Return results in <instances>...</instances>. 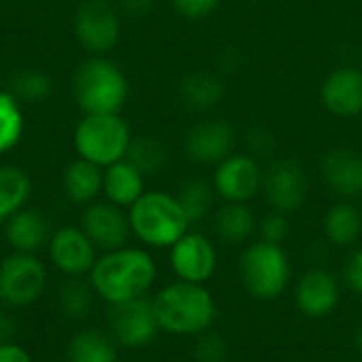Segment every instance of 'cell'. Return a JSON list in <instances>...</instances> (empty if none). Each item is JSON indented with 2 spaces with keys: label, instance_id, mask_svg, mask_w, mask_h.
<instances>
[{
  "label": "cell",
  "instance_id": "6da1fadb",
  "mask_svg": "<svg viewBox=\"0 0 362 362\" xmlns=\"http://www.w3.org/2000/svg\"><path fill=\"white\" fill-rule=\"evenodd\" d=\"M87 280L100 301L117 305L148 295L157 280V263L148 250L127 244L100 252Z\"/></svg>",
  "mask_w": 362,
  "mask_h": 362
},
{
  "label": "cell",
  "instance_id": "7a4b0ae2",
  "mask_svg": "<svg viewBox=\"0 0 362 362\" xmlns=\"http://www.w3.org/2000/svg\"><path fill=\"white\" fill-rule=\"evenodd\" d=\"M159 331L174 337H197L216 322L218 308L206 284L176 280L159 288L153 297Z\"/></svg>",
  "mask_w": 362,
  "mask_h": 362
},
{
  "label": "cell",
  "instance_id": "3957f363",
  "mask_svg": "<svg viewBox=\"0 0 362 362\" xmlns=\"http://www.w3.org/2000/svg\"><path fill=\"white\" fill-rule=\"evenodd\" d=\"M72 98L83 115H119L129 98V78L106 55H89L72 74Z\"/></svg>",
  "mask_w": 362,
  "mask_h": 362
},
{
  "label": "cell",
  "instance_id": "277c9868",
  "mask_svg": "<svg viewBox=\"0 0 362 362\" xmlns=\"http://www.w3.org/2000/svg\"><path fill=\"white\" fill-rule=\"evenodd\" d=\"M127 216L132 235L148 248H172L191 227L178 197L165 191H144Z\"/></svg>",
  "mask_w": 362,
  "mask_h": 362
},
{
  "label": "cell",
  "instance_id": "5b68a950",
  "mask_svg": "<svg viewBox=\"0 0 362 362\" xmlns=\"http://www.w3.org/2000/svg\"><path fill=\"white\" fill-rule=\"evenodd\" d=\"M238 276L244 291L257 301H274L291 284L293 267L280 244L255 242L244 248L238 259Z\"/></svg>",
  "mask_w": 362,
  "mask_h": 362
},
{
  "label": "cell",
  "instance_id": "8992f818",
  "mask_svg": "<svg viewBox=\"0 0 362 362\" xmlns=\"http://www.w3.org/2000/svg\"><path fill=\"white\" fill-rule=\"evenodd\" d=\"M134 134L129 123L119 115H83L72 132V146L78 159L100 165L102 170L125 159Z\"/></svg>",
  "mask_w": 362,
  "mask_h": 362
},
{
  "label": "cell",
  "instance_id": "52a82bcc",
  "mask_svg": "<svg viewBox=\"0 0 362 362\" xmlns=\"http://www.w3.org/2000/svg\"><path fill=\"white\" fill-rule=\"evenodd\" d=\"M49 284V269L38 255L11 252L0 261V303L23 310L40 301Z\"/></svg>",
  "mask_w": 362,
  "mask_h": 362
},
{
  "label": "cell",
  "instance_id": "ba28073f",
  "mask_svg": "<svg viewBox=\"0 0 362 362\" xmlns=\"http://www.w3.org/2000/svg\"><path fill=\"white\" fill-rule=\"evenodd\" d=\"M72 32L89 55H108L121 38V13L108 0H83L74 11Z\"/></svg>",
  "mask_w": 362,
  "mask_h": 362
},
{
  "label": "cell",
  "instance_id": "9c48e42d",
  "mask_svg": "<svg viewBox=\"0 0 362 362\" xmlns=\"http://www.w3.org/2000/svg\"><path fill=\"white\" fill-rule=\"evenodd\" d=\"M108 333L123 350H144L159 335L153 301L148 297L108 305Z\"/></svg>",
  "mask_w": 362,
  "mask_h": 362
},
{
  "label": "cell",
  "instance_id": "30bf717a",
  "mask_svg": "<svg viewBox=\"0 0 362 362\" xmlns=\"http://www.w3.org/2000/svg\"><path fill=\"white\" fill-rule=\"evenodd\" d=\"M261 191L272 210L293 214L310 197V176L297 159H276L263 170Z\"/></svg>",
  "mask_w": 362,
  "mask_h": 362
},
{
  "label": "cell",
  "instance_id": "8fae6325",
  "mask_svg": "<svg viewBox=\"0 0 362 362\" xmlns=\"http://www.w3.org/2000/svg\"><path fill=\"white\" fill-rule=\"evenodd\" d=\"M49 263L64 278H87L100 250L78 225H66L51 233L47 244Z\"/></svg>",
  "mask_w": 362,
  "mask_h": 362
},
{
  "label": "cell",
  "instance_id": "7c38bea8",
  "mask_svg": "<svg viewBox=\"0 0 362 362\" xmlns=\"http://www.w3.org/2000/svg\"><path fill=\"white\" fill-rule=\"evenodd\" d=\"M212 187L225 202L248 204L263 189V168L248 153H231L216 165Z\"/></svg>",
  "mask_w": 362,
  "mask_h": 362
},
{
  "label": "cell",
  "instance_id": "4fadbf2b",
  "mask_svg": "<svg viewBox=\"0 0 362 362\" xmlns=\"http://www.w3.org/2000/svg\"><path fill=\"white\" fill-rule=\"evenodd\" d=\"M78 227L100 252L123 248L132 238L127 210L110 204L108 199H95L93 204L85 206Z\"/></svg>",
  "mask_w": 362,
  "mask_h": 362
},
{
  "label": "cell",
  "instance_id": "5bb4252c",
  "mask_svg": "<svg viewBox=\"0 0 362 362\" xmlns=\"http://www.w3.org/2000/svg\"><path fill=\"white\" fill-rule=\"evenodd\" d=\"M170 267L182 282L206 284L218 267V252L210 238L199 231H187L170 248Z\"/></svg>",
  "mask_w": 362,
  "mask_h": 362
},
{
  "label": "cell",
  "instance_id": "9a60e30c",
  "mask_svg": "<svg viewBox=\"0 0 362 362\" xmlns=\"http://www.w3.org/2000/svg\"><path fill=\"white\" fill-rule=\"evenodd\" d=\"M235 129L223 119L195 123L185 136V153L199 165H218L233 153Z\"/></svg>",
  "mask_w": 362,
  "mask_h": 362
},
{
  "label": "cell",
  "instance_id": "2e32d148",
  "mask_svg": "<svg viewBox=\"0 0 362 362\" xmlns=\"http://www.w3.org/2000/svg\"><path fill=\"white\" fill-rule=\"evenodd\" d=\"M339 299H341V282L329 269L314 267L297 280L295 286L297 310L312 320L329 316L339 305Z\"/></svg>",
  "mask_w": 362,
  "mask_h": 362
},
{
  "label": "cell",
  "instance_id": "e0dca14e",
  "mask_svg": "<svg viewBox=\"0 0 362 362\" xmlns=\"http://www.w3.org/2000/svg\"><path fill=\"white\" fill-rule=\"evenodd\" d=\"M320 102L335 117L352 119L362 115V68L339 66L320 85Z\"/></svg>",
  "mask_w": 362,
  "mask_h": 362
},
{
  "label": "cell",
  "instance_id": "ac0fdd59",
  "mask_svg": "<svg viewBox=\"0 0 362 362\" xmlns=\"http://www.w3.org/2000/svg\"><path fill=\"white\" fill-rule=\"evenodd\" d=\"M320 178L339 197L354 199L362 195V155L348 146H333L320 157Z\"/></svg>",
  "mask_w": 362,
  "mask_h": 362
},
{
  "label": "cell",
  "instance_id": "d6986e66",
  "mask_svg": "<svg viewBox=\"0 0 362 362\" xmlns=\"http://www.w3.org/2000/svg\"><path fill=\"white\" fill-rule=\"evenodd\" d=\"M2 227L4 242L11 252L25 255H38V250L47 248L49 238L53 233L47 214L34 206H25L23 210L15 212Z\"/></svg>",
  "mask_w": 362,
  "mask_h": 362
},
{
  "label": "cell",
  "instance_id": "ffe728a7",
  "mask_svg": "<svg viewBox=\"0 0 362 362\" xmlns=\"http://www.w3.org/2000/svg\"><path fill=\"white\" fill-rule=\"evenodd\" d=\"M144 191H146V176L127 159H121L104 168L102 195L110 204L127 210L144 195Z\"/></svg>",
  "mask_w": 362,
  "mask_h": 362
},
{
  "label": "cell",
  "instance_id": "44dd1931",
  "mask_svg": "<svg viewBox=\"0 0 362 362\" xmlns=\"http://www.w3.org/2000/svg\"><path fill=\"white\" fill-rule=\"evenodd\" d=\"M102 182H104V170L78 157L70 161L62 174V191L66 199L81 208L100 199Z\"/></svg>",
  "mask_w": 362,
  "mask_h": 362
},
{
  "label": "cell",
  "instance_id": "7402d4cb",
  "mask_svg": "<svg viewBox=\"0 0 362 362\" xmlns=\"http://www.w3.org/2000/svg\"><path fill=\"white\" fill-rule=\"evenodd\" d=\"M225 83L210 70L187 72L178 83V98L189 110L206 112L216 108L225 98Z\"/></svg>",
  "mask_w": 362,
  "mask_h": 362
},
{
  "label": "cell",
  "instance_id": "603a6c76",
  "mask_svg": "<svg viewBox=\"0 0 362 362\" xmlns=\"http://www.w3.org/2000/svg\"><path fill=\"white\" fill-rule=\"evenodd\" d=\"M68 362H119V346L108 331L83 327L66 341Z\"/></svg>",
  "mask_w": 362,
  "mask_h": 362
},
{
  "label": "cell",
  "instance_id": "cb8c5ba5",
  "mask_svg": "<svg viewBox=\"0 0 362 362\" xmlns=\"http://www.w3.org/2000/svg\"><path fill=\"white\" fill-rule=\"evenodd\" d=\"M322 233L337 248L354 246L362 235V212L350 199L333 204L322 216Z\"/></svg>",
  "mask_w": 362,
  "mask_h": 362
},
{
  "label": "cell",
  "instance_id": "d4e9b609",
  "mask_svg": "<svg viewBox=\"0 0 362 362\" xmlns=\"http://www.w3.org/2000/svg\"><path fill=\"white\" fill-rule=\"evenodd\" d=\"M95 291L85 278H64L55 288V310L70 322H83L95 308Z\"/></svg>",
  "mask_w": 362,
  "mask_h": 362
},
{
  "label": "cell",
  "instance_id": "484cf974",
  "mask_svg": "<svg viewBox=\"0 0 362 362\" xmlns=\"http://www.w3.org/2000/svg\"><path fill=\"white\" fill-rule=\"evenodd\" d=\"M32 191V176L21 165L0 163V225L28 206Z\"/></svg>",
  "mask_w": 362,
  "mask_h": 362
},
{
  "label": "cell",
  "instance_id": "4316f807",
  "mask_svg": "<svg viewBox=\"0 0 362 362\" xmlns=\"http://www.w3.org/2000/svg\"><path fill=\"white\" fill-rule=\"evenodd\" d=\"M259 229L257 216L248 204L227 202L214 214V233L225 244H244Z\"/></svg>",
  "mask_w": 362,
  "mask_h": 362
},
{
  "label": "cell",
  "instance_id": "83f0119b",
  "mask_svg": "<svg viewBox=\"0 0 362 362\" xmlns=\"http://www.w3.org/2000/svg\"><path fill=\"white\" fill-rule=\"evenodd\" d=\"M125 159L136 165L146 178L155 176L159 172H163V168L168 165L170 153L165 148V144L151 134H142V136H134L127 148Z\"/></svg>",
  "mask_w": 362,
  "mask_h": 362
},
{
  "label": "cell",
  "instance_id": "f1b7e54d",
  "mask_svg": "<svg viewBox=\"0 0 362 362\" xmlns=\"http://www.w3.org/2000/svg\"><path fill=\"white\" fill-rule=\"evenodd\" d=\"M25 132V115L21 102L8 91H0V157L15 151Z\"/></svg>",
  "mask_w": 362,
  "mask_h": 362
},
{
  "label": "cell",
  "instance_id": "f546056e",
  "mask_svg": "<svg viewBox=\"0 0 362 362\" xmlns=\"http://www.w3.org/2000/svg\"><path fill=\"white\" fill-rule=\"evenodd\" d=\"M176 197L193 225V223H202L204 218L210 216V212L214 208L216 191H214L212 182H208L204 178H189L180 185Z\"/></svg>",
  "mask_w": 362,
  "mask_h": 362
},
{
  "label": "cell",
  "instance_id": "4dcf8cb0",
  "mask_svg": "<svg viewBox=\"0 0 362 362\" xmlns=\"http://www.w3.org/2000/svg\"><path fill=\"white\" fill-rule=\"evenodd\" d=\"M6 89L21 104H40L53 93V81L38 68H21L8 78Z\"/></svg>",
  "mask_w": 362,
  "mask_h": 362
},
{
  "label": "cell",
  "instance_id": "1f68e13d",
  "mask_svg": "<svg viewBox=\"0 0 362 362\" xmlns=\"http://www.w3.org/2000/svg\"><path fill=\"white\" fill-rule=\"evenodd\" d=\"M231 354L229 341L218 331H206L195 337V344L191 348L193 362H227Z\"/></svg>",
  "mask_w": 362,
  "mask_h": 362
},
{
  "label": "cell",
  "instance_id": "d6a6232c",
  "mask_svg": "<svg viewBox=\"0 0 362 362\" xmlns=\"http://www.w3.org/2000/svg\"><path fill=\"white\" fill-rule=\"evenodd\" d=\"M259 233H261V240L263 242H269V244H284L291 235V221H288V214H282V212H276L272 210L269 214H265L259 223Z\"/></svg>",
  "mask_w": 362,
  "mask_h": 362
},
{
  "label": "cell",
  "instance_id": "836d02e7",
  "mask_svg": "<svg viewBox=\"0 0 362 362\" xmlns=\"http://www.w3.org/2000/svg\"><path fill=\"white\" fill-rule=\"evenodd\" d=\"M170 2L180 17L191 19V21L210 17L221 4V0H170Z\"/></svg>",
  "mask_w": 362,
  "mask_h": 362
},
{
  "label": "cell",
  "instance_id": "e575fe53",
  "mask_svg": "<svg viewBox=\"0 0 362 362\" xmlns=\"http://www.w3.org/2000/svg\"><path fill=\"white\" fill-rule=\"evenodd\" d=\"M341 282L362 297V248H354L341 267Z\"/></svg>",
  "mask_w": 362,
  "mask_h": 362
},
{
  "label": "cell",
  "instance_id": "d590c367",
  "mask_svg": "<svg viewBox=\"0 0 362 362\" xmlns=\"http://www.w3.org/2000/svg\"><path fill=\"white\" fill-rule=\"evenodd\" d=\"M17 335H19V320H17V316L13 314L11 308L0 305V346L17 341Z\"/></svg>",
  "mask_w": 362,
  "mask_h": 362
},
{
  "label": "cell",
  "instance_id": "8d00e7d4",
  "mask_svg": "<svg viewBox=\"0 0 362 362\" xmlns=\"http://www.w3.org/2000/svg\"><path fill=\"white\" fill-rule=\"evenodd\" d=\"M119 13L129 19H144L153 13L155 0H119Z\"/></svg>",
  "mask_w": 362,
  "mask_h": 362
},
{
  "label": "cell",
  "instance_id": "74e56055",
  "mask_svg": "<svg viewBox=\"0 0 362 362\" xmlns=\"http://www.w3.org/2000/svg\"><path fill=\"white\" fill-rule=\"evenodd\" d=\"M0 362H34L32 354L17 341L0 346Z\"/></svg>",
  "mask_w": 362,
  "mask_h": 362
},
{
  "label": "cell",
  "instance_id": "f35d334b",
  "mask_svg": "<svg viewBox=\"0 0 362 362\" xmlns=\"http://www.w3.org/2000/svg\"><path fill=\"white\" fill-rule=\"evenodd\" d=\"M352 348L356 352V356L362 361V325H358L354 329V335H352Z\"/></svg>",
  "mask_w": 362,
  "mask_h": 362
},
{
  "label": "cell",
  "instance_id": "ab89813d",
  "mask_svg": "<svg viewBox=\"0 0 362 362\" xmlns=\"http://www.w3.org/2000/svg\"><path fill=\"white\" fill-rule=\"evenodd\" d=\"M4 89H6V85H4V83H2V78H0V91H4Z\"/></svg>",
  "mask_w": 362,
  "mask_h": 362
},
{
  "label": "cell",
  "instance_id": "60d3db41",
  "mask_svg": "<svg viewBox=\"0 0 362 362\" xmlns=\"http://www.w3.org/2000/svg\"><path fill=\"white\" fill-rule=\"evenodd\" d=\"M51 362H68V361H51Z\"/></svg>",
  "mask_w": 362,
  "mask_h": 362
},
{
  "label": "cell",
  "instance_id": "b9f144b4",
  "mask_svg": "<svg viewBox=\"0 0 362 362\" xmlns=\"http://www.w3.org/2000/svg\"><path fill=\"white\" fill-rule=\"evenodd\" d=\"M0 305H2V303H0Z\"/></svg>",
  "mask_w": 362,
  "mask_h": 362
}]
</instances>
